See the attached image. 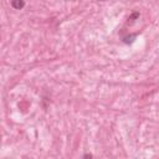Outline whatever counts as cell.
Wrapping results in <instances>:
<instances>
[{"instance_id":"cell-2","label":"cell","mask_w":159,"mask_h":159,"mask_svg":"<svg viewBox=\"0 0 159 159\" xmlns=\"http://www.w3.org/2000/svg\"><path fill=\"white\" fill-rule=\"evenodd\" d=\"M83 157H84V158H91V157H92V155H91V154H84V155H83Z\"/></svg>"},{"instance_id":"cell-1","label":"cell","mask_w":159,"mask_h":159,"mask_svg":"<svg viewBox=\"0 0 159 159\" xmlns=\"http://www.w3.org/2000/svg\"><path fill=\"white\" fill-rule=\"evenodd\" d=\"M11 6L16 10H20L25 6V1L24 0H11Z\"/></svg>"}]
</instances>
